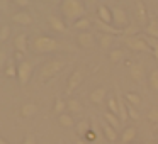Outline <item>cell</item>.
<instances>
[{
	"label": "cell",
	"mask_w": 158,
	"mask_h": 144,
	"mask_svg": "<svg viewBox=\"0 0 158 144\" xmlns=\"http://www.w3.org/2000/svg\"><path fill=\"white\" fill-rule=\"evenodd\" d=\"M116 97H117V105H119V114H117V117H119V120L124 124L127 119H129V114H127V105H126V102L123 100V97H121L119 93H117Z\"/></svg>",
	"instance_id": "d6986e66"
},
{
	"label": "cell",
	"mask_w": 158,
	"mask_h": 144,
	"mask_svg": "<svg viewBox=\"0 0 158 144\" xmlns=\"http://www.w3.org/2000/svg\"><path fill=\"white\" fill-rule=\"evenodd\" d=\"M126 46L131 49V51H141V53H153L151 48L146 44L143 36L136 34V36H131V38H126Z\"/></svg>",
	"instance_id": "5b68a950"
},
{
	"label": "cell",
	"mask_w": 158,
	"mask_h": 144,
	"mask_svg": "<svg viewBox=\"0 0 158 144\" xmlns=\"http://www.w3.org/2000/svg\"><path fill=\"white\" fill-rule=\"evenodd\" d=\"M90 130V122L87 119L80 120L78 124H77V134H78L80 137H85V134Z\"/></svg>",
	"instance_id": "f546056e"
},
{
	"label": "cell",
	"mask_w": 158,
	"mask_h": 144,
	"mask_svg": "<svg viewBox=\"0 0 158 144\" xmlns=\"http://www.w3.org/2000/svg\"><path fill=\"white\" fill-rule=\"evenodd\" d=\"M32 70H34V66H32V63L27 61V59L17 63V82L21 86H26L29 83V80H31V76H32Z\"/></svg>",
	"instance_id": "277c9868"
},
{
	"label": "cell",
	"mask_w": 158,
	"mask_h": 144,
	"mask_svg": "<svg viewBox=\"0 0 158 144\" xmlns=\"http://www.w3.org/2000/svg\"><path fill=\"white\" fill-rule=\"evenodd\" d=\"M10 21L14 24H19V26H31L32 24V15L29 14L27 10H19L15 14H12Z\"/></svg>",
	"instance_id": "8fae6325"
},
{
	"label": "cell",
	"mask_w": 158,
	"mask_h": 144,
	"mask_svg": "<svg viewBox=\"0 0 158 144\" xmlns=\"http://www.w3.org/2000/svg\"><path fill=\"white\" fill-rule=\"evenodd\" d=\"M110 10H112V26L117 29H121V31H124V29L129 26V19H127L126 10L121 9V7H112Z\"/></svg>",
	"instance_id": "8992f818"
},
{
	"label": "cell",
	"mask_w": 158,
	"mask_h": 144,
	"mask_svg": "<svg viewBox=\"0 0 158 144\" xmlns=\"http://www.w3.org/2000/svg\"><path fill=\"white\" fill-rule=\"evenodd\" d=\"M7 61H9V58H7V53H5V49H0V71L5 68Z\"/></svg>",
	"instance_id": "d590c367"
},
{
	"label": "cell",
	"mask_w": 158,
	"mask_h": 144,
	"mask_svg": "<svg viewBox=\"0 0 158 144\" xmlns=\"http://www.w3.org/2000/svg\"><path fill=\"white\" fill-rule=\"evenodd\" d=\"M114 41H116V36H112V34H104V32L99 34V46L102 49H109Z\"/></svg>",
	"instance_id": "44dd1931"
},
{
	"label": "cell",
	"mask_w": 158,
	"mask_h": 144,
	"mask_svg": "<svg viewBox=\"0 0 158 144\" xmlns=\"http://www.w3.org/2000/svg\"><path fill=\"white\" fill-rule=\"evenodd\" d=\"M102 132H104V136H106V139L109 141V142H116L117 141V130L114 129L112 126H109L107 122L102 124Z\"/></svg>",
	"instance_id": "ffe728a7"
},
{
	"label": "cell",
	"mask_w": 158,
	"mask_h": 144,
	"mask_svg": "<svg viewBox=\"0 0 158 144\" xmlns=\"http://www.w3.org/2000/svg\"><path fill=\"white\" fill-rule=\"evenodd\" d=\"M63 68H65V61H63L61 58H51V59H48V61H46L44 65L41 66L39 78H41L43 82H46V80H49V78H53V76H56Z\"/></svg>",
	"instance_id": "3957f363"
},
{
	"label": "cell",
	"mask_w": 158,
	"mask_h": 144,
	"mask_svg": "<svg viewBox=\"0 0 158 144\" xmlns=\"http://www.w3.org/2000/svg\"><path fill=\"white\" fill-rule=\"evenodd\" d=\"M129 76L134 82H143L144 80V68L141 63H129Z\"/></svg>",
	"instance_id": "7c38bea8"
},
{
	"label": "cell",
	"mask_w": 158,
	"mask_h": 144,
	"mask_svg": "<svg viewBox=\"0 0 158 144\" xmlns=\"http://www.w3.org/2000/svg\"><path fill=\"white\" fill-rule=\"evenodd\" d=\"M60 12L63 15V21L73 24L78 19L87 17V5L83 0H61L60 2Z\"/></svg>",
	"instance_id": "6da1fadb"
},
{
	"label": "cell",
	"mask_w": 158,
	"mask_h": 144,
	"mask_svg": "<svg viewBox=\"0 0 158 144\" xmlns=\"http://www.w3.org/2000/svg\"><path fill=\"white\" fill-rule=\"evenodd\" d=\"M22 144H36V137L32 136V134H27V136L24 137V141H22Z\"/></svg>",
	"instance_id": "f35d334b"
},
{
	"label": "cell",
	"mask_w": 158,
	"mask_h": 144,
	"mask_svg": "<svg viewBox=\"0 0 158 144\" xmlns=\"http://www.w3.org/2000/svg\"><path fill=\"white\" fill-rule=\"evenodd\" d=\"M4 73L7 78H17V63L14 61V58H10L7 61V65L4 68Z\"/></svg>",
	"instance_id": "7402d4cb"
},
{
	"label": "cell",
	"mask_w": 158,
	"mask_h": 144,
	"mask_svg": "<svg viewBox=\"0 0 158 144\" xmlns=\"http://www.w3.org/2000/svg\"><path fill=\"white\" fill-rule=\"evenodd\" d=\"M66 109L70 110V114H80L82 112V103L77 98H70L68 102H66Z\"/></svg>",
	"instance_id": "f1b7e54d"
},
{
	"label": "cell",
	"mask_w": 158,
	"mask_h": 144,
	"mask_svg": "<svg viewBox=\"0 0 158 144\" xmlns=\"http://www.w3.org/2000/svg\"><path fill=\"white\" fill-rule=\"evenodd\" d=\"M77 44H78L82 49H90V48H94V44H95V38H94V34L89 32V31L78 32V36H77Z\"/></svg>",
	"instance_id": "9c48e42d"
},
{
	"label": "cell",
	"mask_w": 158,
	"mask_h": 144,
	"mask_svg": "<svg viewBox=\"0 0 158 144\" xmlns=\"http://www.w3.org/2000/svg\"><path fill=\"white\" fill-rule=\"evenodd\" d=\"M46 2H55V0H46Z\"/></svg>",
	"instance_id": "f6af8a7d"
},
{
	"label": "cell",
	"mask_w": 158,
	"mask_h": 144,
	"mask_svg": "<svg viewBox=\"0 0 158 144\" xmlns=\"http://www.w3.org/2000/svg\"><path fill=\"white\" fill-rule=\"evenodd\" d=\"M58 124L61 127H73L75 126V120H73L72 114H61V115H58Z\"/></svg>",
	"instance_id": "4316f807"
},
{
	"label": "cell",
	"mask_w": 158,
	"mask_h": 144,
	"mask_svg": "<svg viewBox=\"0 0 158 144\" xmlns=\"http://www.w3.org/2000/svg\"><path fill=\"white\" fill-rule=\"evenodd\" d=\"M85 141H95V134H94V130H89V132L85 134Z\"/></svg>",
	"instance_id": "ab89813d"
},
{
	"label": "cell",
	"mask_w": 158,
	"mask_h": 144,
	"mask_svg": "<svg viewBox=\"0 0 158 144\" xmlns=\"http://www.w3.org/2000/svg\"><path fill=\"white\" fill-rule=\"evenodd\" d=\"M0 144H10V142H7V141H5V139H4V137L0 136Z\"/></svg>",
	"instance_id": "7bdbcfd3"
},
{
	"label": "cell",
	"mask_w": 158,
	"mask_h": 144,
	"mask_svg": "<svg viewBox=\"0 0 158 144\" xmlns=\"http://www.w3.org/2000/svg\"><path fill=\"white\" fill-rule=\"evenodd\" d=\"M104 119H106V122L109 124V126H112L116 130L119 129L121 124H123V122L119 120V117L116 115V114H110V112H106V114H104Z\"/></svg>",
	"instance_id": "484cf974"
},
{
	"label": "cell",
	"mask_w": 158,
	"mask_h": 144,
	"mask_svg": "<svg viewBox=\"0 0 158 144\" xmlns=\"http://www.w3.org/2000/svg\"><path fill=\"white\" fill-rule=\"evenodd\" d=\"M9 38H10V26L2 24L0 26V42H5Z\"/></svg>",
	"instance_id": "d6a6232c"
},
{
	"label": "cell",
	"mask_w": 158,
	"mask_h": 144,
	"mask_svg": "<svg viewBox=\"0 0 158 144\" xmlns=\"http://www.w3.org/2000/svg\"><path fill=\"white\" fill-rule=\"evenodd\" d=\"M36 114H38V105L34 102H26L19 109V115L24 117V119H29V117L36 115Z\"/></svg>",
	"instance_id": "5bb4252c"
},
{
	"label": "cell",
	"mask_w": 158,
	"mask_h": 144,
	"mask_svg": "<svg viewBox=\"0 0 158 144\" xmlns=\"http://www.w3.org/2000/svg\"><path fill=\"white\" fill-rule=\"evenodd\" d=\"M127 114H129L131 120H139V112L136 110V107L129 105V103H127Z\"/></svg>",
	"instance_id": "e575fe53"
},
{
	"label": "cell",
	"mask_w": 158,
	"mask_h": 144,
	"mask_svg": "<svg viewBox=\"0 0 158 144\" xmlns=\"http://www.w3.org/2000/svg\"><path fill=\"white\" fill-rule=\"evenodd\" d=\"M97 19H100L102 22L110 24V22H112V10L104 4L99 5V9H97Z\"/></svg>",
	"instance_id": "2e32d148"
},
{
	"label": "cell",
	"mask_w": 158,
	"mask_h": 144,
	"mask_svg": "<svg viewBox=\"0 0 158 144\" xmlns=\"http://www.w3.org/2000/svg\"><path fill=\"white\" fill-rule=\"evenodd\" d=\"M106 88L104 86H97V88H94L92 92H90V95H89V98H90V102L92 103H102L104 102V98H106Z\"/></svg>",
	"instance_id": "e0dca14e"
},
{
	"label": "cell",
	"mask_w": 158,
	"mask_h": 144,
	"mask_svg": "<svg viewBox=\"0 0 158 144\" xmlns=\"http://www.w3.org/2000/svg\"><path fill=\"white\" fill-rule=\"evenodd\" d=\"M148 86L155 92H158V68L151 70L150 75H148Z\"/></svg>",
	"instance_id": "83f0119b"
},
{
	"label": "cell",
	"mask_w": 158,
	"mask_h": 144,
	"mask_svg": "<svg viewBox=\"0 0 158 144\" xmlns=\"http://www.w3.org/2000/svg\"><path fill=\"white\" fill-rule=\"evenodd\" d=\"M144 144H156L155 141H148V142H144Z\"/></svg>",
	"instance_id": "ee69618b"
},
{
	"label": "cell",
	"mask_w": 158,
	"mask_h": 144,
	"mask_svg": "<svg viewBox=\"0 0 158 144\" xmlns=\"http://www.w3.org/2000/svg\"><path fill=\"white\" fill-rule=\"evenodd\" d=\"M144 32H146V36H150V38L158 39V19L150 17L146 27H144Z\"/></svg>",
	"instance_id": "ac0fdd59"
},
{
	"label": "cell",
	"mask_w": 158,
	"mask_h": 144,
	"mask_svg": "<svg viewBox=\"0 0 158 144\" xmlns=\"http://www.w3.org/2000/svg\"><path fill=\"white\" fill-rule=\"evenodd\" d=\"M82 82H83V71L80 68L73 70L72 75L68 76V82H66V93H72L73 90H77Z\"/></svg>",
	"instance_id": "52a82bcc"
},
{
	"label": "cell",
	"mask_w": 158,
	"mask_h": 144,
	"mask_svg": "<svg viewBox=\"0 0 158 144\" xmlns=\"http://www.w3.org/2000/svg\"><path fill=\"white\" fill-rule=\"evenodd\" d=\"M126 100H127V103H129V105H133V107L141 105V97L138 95V93H134V92L126 93Z\"/></svg>",
	"instance_id": "1f68e13d"
},
{
	"label": "cell",
	"mask_w": 158,
	"mask_h": 144,
	"mask_svg": "<svg viewBox=\"0 0 158 144\" xmlns=\"http://www.w3.org/2000/svg\"><path fill=\"white\" fill-rule=\"evenodd\" d=\"M75 144H89V142H87V141H83V139H77Z\"/></svg>",
	"instance_id": "b9f144b4"
},
{
	"label": "cell",
	"mask_w": 158,
	"mask_h": 144,
	"mask_svg": "<svg viewBox=\"0 0 158 144\" xmlns=\"http://www.w3.org/2000/svg\"><path fill=\"white\" fill-rule=\"evenodd\" d=\"M0 9L2 10H7V0H0Z\"/></svg>",
	"instance_id": "60d3db41"
},
{
	"label": "cell",
	"mask_w": 158,
	"mask_h": 144,
	"mask_svg": "<svg viewBox=\"0 0 158 144\" xmlns=\"http://www.w3.org/2000/svg\"><path fill=\"white\" fill-rule=\"evenodd\" d=\"M0 92H2V86H0Z\"/></svg>",
	"instance_id": "bcb514c9"
},
{
	"label": "cell",
	"mask_w": 158,
	"mask_h": 144,
	"mask_svg": "<svg viewBox=\"0 0 158 144\" xmlns=\"http://www.w3.org/2000/svg\"><path fill=\"white\" fill-rule=\"evenodd\" d=\"M97 29H99L100 32H104V34H112V36H119V34H124V31H121V29L114 27L112 24H107V22H102L100 19H97L95 22Z\"/></svg>",
	"instance_id": "4fadbf2b"
},
{
	"label": "cell",
	"mask_w": 158,
	"mask_h": 144,
	"mask_svg": "<svg viewBox=\"0 0 158 144\" xmlns=\"http://www.w3.org/2000/svg\"><path fill=\"white\" fill-rule=\"evenodd\" d=\"M134 137H136V127H126L121 134V141L124 144H131L134 141Z\"/></svg>",
	"instance_id": "603a6c76"
},
{
	"label": "cell",
	"mask_w": 158,
	"mask_h": 144,
	"mask_svg": "<svg viewBox=\"0 0 158 144\" xmlns=\"http://www.w3.org/2000/svg\"><path fill=\"white\" fill-rule=\"evenodd\" d=\"M156 132H158V129H156Z\"/></svg>",
	"instance_id": "7dc6e473"
},
{
	"label": "cell",
	"mask_w": 158,
	"mask_h": 144,
	"mask_svg": "<svg viewBox=\"0 0 158 144\" xmlns=\"http://www.w3.org/2000/svg\"><path fill=\"white\" fill-rule=\"evenodd\" d=\"M60 48H61V44L51 36L39 34L32 39V51L36 54H49V53L58 51Z\"/></svg>",
	"instance_id": "7a4b0ae2"
},
{
	"label": "cell",
	"mask_w": 158,
	"mask_h": 144,
	"mask_svg": "<svg viewBox=\"0 0 158 144\" xmlns=\"http://www.w3.org/2000/svg\"><path fill=\"white\" fill-rule=\"evenodd\" d=\"M90 26H92V22H90V19H89V17H82V19H78L77 22H73V27H75L77 31H80V32L89 31Z\"/></svg>",
	"instance_id": "d4e9b609"
},
{
	"label": "cell",
	"mask_w": 158,
	"mask_h": 144,
	"mask_svg": "<svg viewBox=\"0 0 158 144\" xmlns=\"http://www.w3.org/2000/svg\"><path fill=\"white\" fill-rule=\"evenodd\" d=\"M66 110V102L63 98H56L55 100V107H53V112L58 114V115H61V114H65Z\"/></svg>",
	"instance_id": "4dcf8cb0"
},
{
	"label": "cell",
	"mask_w": 158,
	"mask_h": 144,
	"mask_svg": "<svg viewBox=\"0 0 158 144\" xmlns=\"http://www.w3.org/2000/svg\"><path fill=\"white\" fill-rule=\"evenodd\" d=\"M126 58V53H124L123 48H114L112 51H109V59L110 63H121Z\"/></svg>",
	"instance_id": "cb8c5ba5"
},
{
	"label": "cell",
	"mask_w": 158,
	"mask_h": 144,
	"mask_svg": "<svg viewBox=\"0 0 158 144\" xmlns=\"http://www.w3.org/2000/svg\"><path fill=\"white\" fill-rule=\"evenodd\" d=\"M17 7H21V9H26V7H29L31 5V0H12Z\"/></svg>",
	"instance_id": "74e56055"
},
{
	"label": "cell",
	"mask_w": 158,
	"mask_h": 144,
	"mask_svg": "<svg viewBox=\"0 0 158 144\" xmlns=\"http://www.w3.org/2000/svg\"><path fill=\"white\" fill-rule=\"evenodd\" d=\"M136 15H138V21H139V24L146 27L150 17H148V10H146V7H144V4L141 2V0H138V2H136Z\"/></svg>",
	"instance_id": "9a60e30c"
},
{
	"label": "cell",
	"mask_w": 158,
	"mask_h": 144,
	"mask_svg": "<svg viewBox=\"0 0 158 144\" xmlns=\"http://www.w3.org/2000/svg\"><path fill=\"white\" fill-rule=\"evenodd\" d=\"M46 22H48L49 29H51V31H55V32H65V31H66V24H65V21H63L61 17H58V15H55V14L48 15Z\"/></svg>",
	"instance_id": "30bf717a"
},
{
	"label": "cell",
	"mask_w": 158,
	"mask_h": 144,
	"mask_svg": "<svg viewBox=\"0 0 158 144\" xmlns=\"http://www.w3.org/2000/svg\"><path fill=\"white\" fill-rule=\"evenodd\" d=\"M14 49L15 53H21V54H26L29 49V39L26 32H19L14 38Z\"/></svg>",
	"instance_id": "ba28073f"
},
{
	"label": "cell",
	"mask_w": 158,
	"mask_h": 144,
	"mask_svg": "<svg viewBox=\"0 0 158 144\" xmlns=\"http://www.w3.org/2000/svg\"><path fill=\"white\" fill-rule=\"evenodd\" d=\"M107 107H109V112L110 114H119V105H117V97H110L107 100Z\"/></svg>",
	"instance_id": "836d02e7"
},
{
	"label": "cell",
	"mask_w": 158,
	"mask_h": 144,
	"mask_svg": "<svg viewBox=\"0 0 158 144\" xmlns=\"http://www.w3.org/2000/svg\"><path fill=\"white\" fill-rule=\"evenodd\" d=\"M148 120L150 122H158V109H151L150 112H148Z\"/></svg>",
	"instance_id": "8d00e7d4"
},
{
	"label": "cell",
	"mask_w": 158,
	"mask_h": 144,
	"mask_svg": "<svg viewBox=\"0 0 158 144\" xmlns=\"http://www.w3.org/2000/svg\"><path fill=\"white\" fill-rule=\"evenodd\" d=\"M131 144H134V142H131Z\"/></svg>",
	"instance_id": "c3c4849f"
}]
</instances>
